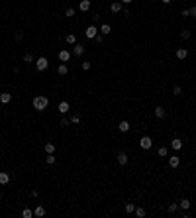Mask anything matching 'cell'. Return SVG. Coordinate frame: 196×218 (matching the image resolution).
<instances>
[{"label": "cell", "mask_w": 196, "mask_h": 218, "mask_svg": "<svg viewBox=\"0 0 196 218\" xmlns=\"http://www.w3.org/2000/svg\"><path fill=\"white\" fill-rule=\"evenodd\" d=\"M33 108L35 110H39V112H41V110H45L47 108V104H49V98H47V96H43V95H39V96H35V98H33Z\"/></svg>", "instance_id": "obj_1"}, {"label": "cell", "mask_w": 196, "mask_h": 218, "mask_svg": "<svg viewBox=\"0 0 196 218\" xmlns=\"http://www.w3.org/2000/svg\"><path fill=\"white\" fill-rule=\"evenodd\" d=\"M47 67H49L47 57H38V61H35V69H38V71H45Z\"/></svg>", "instance_id": "obj_2"}, {"label": "cell", "mask_w": 196, "mask_h": 218, "mask_svg": "<svg viewBox=\"0 0 196 218\" xmlns=\"http://www.w3.org/2000/svg\"><path fill=\"white\" fill-rule=\"evenodd\" d=\"M84 35H86L88 39H94V38L98 35V28H96L94 24H90L88 28H86V32H84Z\"/></svg>", "instance_id": "obj_3"}, {"label": "cell", "mask_w": 196, "mask_h": 218, "mask_svg": "<svg viewBox=\"0 0 196 218\" xmlns=\"http://www.w3.org/2000/svg\"><path fill=\"white\" fill-rule=\"evenodd\" d=\"M139 146H141V149H151V146H153V140H151L149 136H143L139 140Z\"/></svg>", "instance_id": "obj_4"}, {"label": "cell", "mask_w": 196, "mask_h": 218, "mask_svg": "<svg viewBox=\"0 0 196 218\" xmlns=\"http://www.w3.org/2000/svg\"><path fill=\"white\" fill-rule=\"evenodd\" d=\"M178 165H181V157H177V155L169 157V167H173V169H177Z\"/></svg>", "instance_id": "obj_5"}, {"label": "cell", "mask_w": 196, "mask_h": 218, "mask_svg": "<svg viewBox=\"0 0 196 218\" xmlns=\"http://www.w3.org/2000/svg\"><path fill=\"white\" fill-rule=\"evenodd\" d=\"M71 59V53L67 51V49H63V51H59V61L61 63H67Z\"/></svg>", "instance_id": "obj_6"}, {"label": "cell", "mask_w": 196, "mask_h": 218, "mask_svg": "<svg viewBox=\"0 0 196 218\" xmlns=\"http://www.w3.org/2000/svg\"><path fill=\"white\" fill-rule=\"evenodd\" d=\"M79 10H80V12H88V10H90V0H80Z\"/></svg>", "instance_id": "obj_7"}, {"label": "cell", "mask_w": 196, "mask_h": 218, "mask_svg": "<svg viewBox=\"0 0 196 218\" xmlns=\"http://www.w3.org/2000/svg\"><path fill=\"white\" fill-rule=\"evenodd\" d=\"M33 216H38V218H41V216H45V206H35V210H33Z\"/></svg>", "instance_id": "obj_8"}, {"label": "cell", "mask_w": 196, "mask_h": 218, "mask_svg": "<svg viewBox=\"0 0 196 218\" xmlns=\"http://www.w3.org/2000/svg\"><path fill=\"white\" fill-rule=\"evenodd\" d=\"M116 159H118V163H120V165H126V163H127V155H126L124 151H120V153H118V155H116Z\"/></svg>", "instance_id": "obj_9"}, {"label": "cell", "mask_w": 196, "mask_h": 218, "mask_svg": "<svg viewBox=\"0 0 196 218\" xmlns=\"http://www.w3.org/2000/svg\"><path fill=\"white\" fill-rule=\"evenodd\" d=\"M171 147H173L175 151H178V149H181V147H182V140H178V137H175L173 142H171Z\"/></svg>", "instance_id": "obj_10"}, {"label": "cell", "mask_w": 196, "mask_h": 218, "mask_svg": "<svg viewBox=\"0 0 196 218\" xmlns=\"http://www.w3.org/2000/svg\"><path fill=\"white\" fill-rule=\"evenodd\" d=\"M118 128H120V132H130V122H127V120H122V122L118 124Z\"/></svg>", "instance_id": "obj_11"}, {"label": "cell", "mask_w": 196, "mask_h": 218, "mask_svg": "<svg viewBox=\"0 0 196 218\" xmlns=\"http://www.w3.org/2000/svg\"><path fill=\"white\" fill-rule=\"evenodd\" d=\"M73 53H75L77 57H80L84 53V47H83V45H79V43H75V45H73Z\"/></svg>", "instance_id": "obj_12"}, {"label": "cell", "mask_w": 196, "mask_h": 218, "mask_svg": "<svg viewBox=\"0 0 196 218\" xmlns=\"http://www.w3.org/2000/svg\"><path fill=\"white\" fill-rule=\"evenodd\" d=\"M67 71H69V67H67V63H61V65L57 67V73H59L61 77H65V75H67Z\"/></svg>", "instance_id": "obj_13"}, {"label": "cell", "mask_w": 196, "mask_h": 218, "mask_svg": "<svg viewBox=\"0 0 196 218\" xmlns=\"http://www.w3.org/2000/svg\"><path fill=\"white\" fill-rule=\"evenodd\" d=\"M10 100H12V95H10V92H2V95H0V102H2V104H8Z\"/></svg>", "instance_id": "obj_14"}, {"label": "cell", "mask_w": 196, "mask_h": 218, "mask_svg": "<svg viewBox=\"0 0 196 218\" xmlns=\"http://www.w3.org/2000/svg\"><path fill=\"white\" fill-rule=\"evenodd\" d=\"M186 55H188V51L184 47H178L177 49V59H186Z\"/></svg>", "instance_id": "obj_15"}, {"label": "cell", "mask_w": 196, "mask_h": 218, "mask_svg": "<svg viewBox=\"0 0 196 218\" xmlns=\"http://www.w3.org/2000/svg\"><path fill=\"white\" fill-rule=\"evenodd\" d=\"M69 110H71L69 102H59V112H61V114H67Z\"/></svg>", "instance_id": "obj_16"}, {"label": "cell", "mask_w": 196, "mask_h": 218, "mask_svg": "<svg viewBox=\"0 0 196 218\" xmlns=\"http://www.w3.org/2000/svg\"><path fill=\"white\" fill-rule=\"evenodd\" d=\"M110 10H112V14H118V12H122V2H112Z\"/></svg>", "instance_id": "obj_17"}, {"label": "cell", "mask_w": 196, "mask_h": 218, "mask_svg": "<svg viewBox=\"0 0 196 218\" xmlns=\"http://www.w3.org/2000/svg\"><path fill=\"white\" fill-rule=\"evenodd\" d=\"M10 183V175L8 173H0V185L4 187V185H8Z\"/></svg>", "instance_id": "obj_18"}, {"label": "cell", "mask_w": 196, "mask_h": 218, "mask_svg": "<svg viewBox=\"0 0 196 218\" xmlns=\"http://www.w3.org/2000/svg\"><path fill=\"white\" fill-rule=\"evenodd\" d=\"M112 32V28H110V24H102L100 26V33H102V35H108V33Z\"/></svg>", "instance_id": "obj_19"}, {"label": "cell", "mask_w": 196, "mask_h": 218, "mask_svg": "<svg viewBox=\"0 0 196 218\" xmlns=\"http://www.w3.org/2000/svg\"><path fill=\"white\" fill-rule=\"evenodd\" d=\"M178 206H181L182 210H188V208H190V200H188V199H182L181 202H178Z\"/></svg>", "instance_id": "obj_20"}, {"label": "cell", "mask_w": 196, "mask_h": 218, "mask_svg": "<svg viewBox=\"0 0 196 218\" xmlns=\"http://www.w3.org/2000/svg\"><path fill=\"white\" fill-rule=\"evenodd\" d=\"M155 116H157V118H165V108L163 106H157V108H155Z\"/></svg>", "instance_id": "obj_21"}, {"label": "cell", "mask_w": 196, "mask_h": 218, "mask_svg": "<svg viewBox=\"0 0 196 218\" xmlns=\"http://www.w3.org/2000/svg\"><path fill=\"white\" fill-rule=\"evenodd\" d=\"M167 210H169V214H175V212L178 210V204H177V202H171V204L167 206Z\"/></svg>", "instance_id": "obj_22"}, {"label": "cell", "mask_w": 196, "mask_h": 218, "mask_svg": "<svg viewBox=\"0 0 196 218\" xmlns=\"http://www.w3.org/2000/svg\"><path fill=\"white\" fill-rule=\"evenodd\" d=\"M45 151H47V153H55V143L47 142V143H45Z\"/></svg>", "instance_id": "obj_23"}, {"label": "cell", "mask_w": 196, "mask_h": 218, "mask_svg": "<svg viewBox=\"0 0 196 218\" xmlns=\"http://www.w3.org/2000/svg\"><path fill=\"white\" fill-rule=\"evenodd\" d=\"M159 157H167L169 155V147H159Z\"/></svg>", "instance_id": "obj_24"}, {"label": "cell", "mask_w": 196, "mask_h": 218, "mask_svg": "<svg viewBox=\"0 0 196 218\" xmlns=\"http://www.w3.org/2000/svg\"><path fill=\"white\" fill-rule=\"evenodd\" d=\"M136 216H137V218H143V216H145V208H141V206H136Z\"/></svg>", "instance_id": "obj_25"}, {"label": "cell", "mask_w": 196, "mask_h": 218, "mask_svg": "<svg viewBox=\"0 0 196 218\" xmlns=\"http://www.w3.org/2000/svg\"><path fill=\"white\" fill-rule=\"evenodd\" d=\"M45 161H47V165H53V163H55V155H53V153H47Z\"/></svg>", "instance_id": "obj_26"}, {"label": "cell", "mask_w": 196, "mask_h": 218, "mask_svg": "<svg viewBox=\"0 0 196 218\" xmlns=\"http://www.w3.org/2000/svg\"><path fill=\"white\" fill-rule=\"evenodd\" d=\"M126 212H127V214H131V212H136V204H131V202H127V204H126Z\"/></svg>", "instance_id": "obj_27"}, {"label": "cell", "mask_w": 196, "mask_h": 218, "mask_svg": "<svg viewBox=\"0 0 196 218\" xmlns=\"http://www.w3.org/2000/svg\"><path fill=\"white\" fill-rule=\"evenodd\" d=\"M22 216H24V218H32V216H33V212H32L29 208H24V210H22Z\"/></svg>", "instance_id": "obj_28"}, {"label": "cell", "mask_w": 196, "mask_h": 218, "mask_svg": "<svg viewBox=\"0 0 196 218\" xmlns=\"http://www.w3.org/2000/svg\"><path fill=\"white\" fill-rule=\"evenodd\" d=\"M75 41H77V38L73 33H69V35H67V43H69V45H75Z\"/></svg>", "instance_id": "obj_29"}, {"label": "cell", "mask_w": 196, "mask_h": 218, "mask_svg": "<svg viewBox=\"0 0 196 218\" xmlns=\"http://www.w3.org/2000/svg\"><path fill=\"white\" fill-rule=\"evenodd\" d=\"M69 120H71V124H79L80 122V116H79V114H73Z\"/></svg>", "instance_id": "obj_30"}, {"label": "cell", "mask_w": 196, "mask_h": 218, "mask_svg": "<svg viewBox=\"0 0 196 218\" xmlns=\"http://www.w3.org/2000/svg\"><path fill=\"white\" fill-rule=\"evenodd\" d=\"M65 16H67V18H73V16H75V8H67L65 10Z\"/></svg>", "instance_id": "obj_31"}, {"label": "cell", "mask_w": 196, "mask_h": 218, "mask_svg": "<svg viewBox=\"0 0 196 218\" xmlns=\"http://www.w3.org/2000/svg\"><path fill=\"white\" fill-rule=\"evenodd\" d=\"M33 61V55L32 53H26V55H24V63H32Z\"/></svg>", "instance_id": "obj_32"}, {"label": "cell", "mask_w": 196, "mask_h": 218, "mask_svg": "<svg viewBox=\"0 0 196 218\" xmlns=\"http://www.w3.org/2000/svg\"><path fill=\"white\" fill-rule=\"evenodd\" d=\"M59 124L63 126V128H67V126L71 124V120H69V118H61V122H59Z\"/></svg>", "instance_id": "obj_33"}, {"label": "cell", "mask_w": 196, "mask_h": 218, "mask_svg": "<svg viewBox=\"0 0 196 218\" xmlns=\"http://www.w3.org/2000/svg\"><path fill=\"white\" fill-rule=\"evenodd\" d=\"M173 92H175V95H181V92H182V86L181 85H175L173 86Z\"/></svg>", "instance_id": "obj_34"}, {"label": "cell", "mask_w": 196, "mask_h": 218, "mask_svg": "<svg viewBox=\"0 0 196 218\" xmlns=\"http://www.w3.org/2000/svg\"><path fill=\"white\" fill-rule=\"evenodd\" d=\"M181 35H182V39H188V38H190V32H188V30H182Z\"/></svg>", "instance_id": "obj_35"}, {"label": "cell", "mask_w": 196, "mask_h": 218, "mask_svg": "<svg viewBox=\"0 0 196 218\" xmlns=\"http://www.w3.org/2000/svg\"><path fill=\"white\" fill-rule=\"evenodd\" d=\"M22 38H24L22 32H16V33H14V39H16V41H22Z\"/></svg>", "instance_id": "obj_36"}, {"label": "cell", "mask_w": 196, "mask_h": 218, "mask_svg": "<svg viewBox=\"0 0 196 218\" xmlns=\"http://www.w3.org/2000/svg\"><path fill=\"white\" fill-rule=\"evenodd\" d=\"M188 12H190L192 18H196V6H192V8H188Z\"/></svg>", "instance_id": "obj_37"}, {"label": "cell", "mask_w": 196, "mask_h": 218, "mask_svg": "<svg viewBox=\"0 0 196 218\" xmlns=\"http://www.w3.org/2000/svg\"><path fill=\"white\" fill-rule=\"evenodd\" d=\"M83 69H84V71H88V69H90V61H84L83 63Z\"/></svg>", "instance_id": "obj_38"}, {"label": "cell", "mask_w": 196, "mask_h": 218, "mask_svg": "<svg viewBox=\"0 0 196 218\" xmlns=\"http://www.w3.org/2000/svg\"><path fill=\"white\" fill-rule=\"evenodd\" d=\"M120 2H122V4H130L131 0H120Z\"/></svg>", "instance_id": "obj_39"}, {"label": "cell", "mask_w": 196, "mask_h": 218, "mask_svg": "<svg viewBox=\"0 0 196 218\" xmlns=\"http://www.w3.org/2000/svg\"><path fill=\"white\" fill-rule=\"evenodd\" d=\"M161 2H163V4H169V2H171V0H161Z\"/></svg>", "instance_id": "obj_40"}, {"label": "cell", "mask_w": 196, "mask_h": 218, "mask_svg": "<svg viewBox=\"0 0 196 218\" xmlns=\"http://www.w3.org/2000/svg\"><path fill=\"white\" fill-rule=\"evenodd\" d=\"M0 199H2V193H0Z\"/></svg>", "instance_id": "obj_41"}, {"label": "cell", "mask_w": 196, "mask_h": 218, "mask_svg": "<svg viewBox=\"0 0 196 218\" xmlns=\"http://www.w3.org/2000/svg\"><path fill=\"white\" fill-rule=\"evenodd\" d=\"M151 2H155V0H151Z\"/></svg>", "instance_id": "obj_42"}]
</instances>
